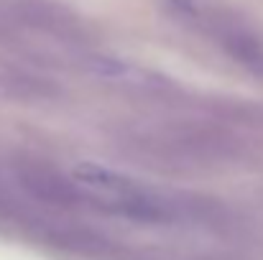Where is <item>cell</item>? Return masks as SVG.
I'll list each match as a JSON object with an SVG mask.
<instances>
[{"label":"cell","mask_w":263,"mask_h":260,"mask_svg":"<svg viewBox=\"0 0 263 260\" xmlns=\"http://www.w3.org/2000/svg\"><path fill=\"white\" fill-rule=\"evenodd\" d=\"M72 184L97 202L105 209H112L118 214L138 217V219H159L166 214V204L143 184L110 171L97 164H80L72 169Z\"/></svg>","instance_id":"cell-1"}]
</instances>
